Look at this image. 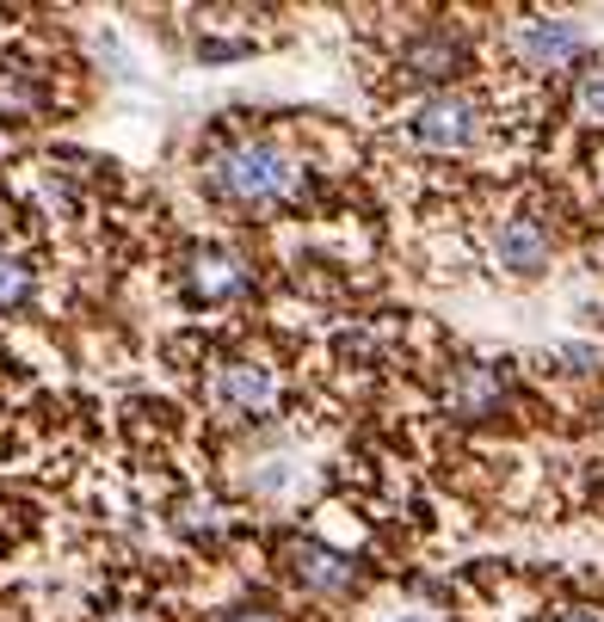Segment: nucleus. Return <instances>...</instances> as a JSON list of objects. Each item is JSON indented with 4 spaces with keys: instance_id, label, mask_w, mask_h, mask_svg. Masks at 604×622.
<instances>
[{
    "instance_id": "nucleus-10",
    "label": "nucleus",
    "mask_w": 604,
    "mask_h": 622,
    "mask_svg": "<svg viewBox=\"0 0 604 622\" xmlns=\"http://www.w3.org/2000/svg\"><path fill=\"white\" fill-rule=\"evenodd\" d=\"M567 118H574L580 130H598L604 136V50L586 56V62L574 68V87H567Z\"/></svg>"
},
{
    "instance_id": "nucleus-12",
    "label": "nucleus",
    "mask_w": 604,
    "mask_h": 622,
    "mask_svg": "<svg viewBox=\"0 0 604 622\" xmlns=\"http://www.w3.org/2000/svg\"><path fill=\"white\" fill-rule=\"evenodd\" d=\"M222 622H284L271 604H235V610H222Z\"/></svg>"
},
{
    "instance_id": "nucleus-9",
    "label": "nucleus",
    "mask_w": 604,
    "mask_h": 622,
    "mask_svg": "<svg viewBox=\"0 0 604 622\" xmlns=\"http://www.w3.org/2000/svg\"><path fill=\"white\" fill-rule=\"evenodd\" d=\"M38 290H43L38 253H31L19 235H0V315H26V308H38Z\"/></svg>"
},
{
    "instance_id": "nucleus-14",
    "label": "nucleus",
    "mask_w": 604,
    "mask_h": 622,
    "mask_svg": "<svg viewBox=\"0 0 604 622\" xmlns=\"http://www.w3.org/2000/svg\"><path fill=\"white\" fill-rule=\"evenodd\" d=\"M402 622H426V616H402Z\"/></svg>"
},
{
    "instance_id": "nucleus-7",
    "label": "nucleus",
    "mask_w": 604,
    "mask_h": 622,
    "mask_svg": "<svg viewBox=\"0 0 604 622\" xmlns=\"http://www.w3.org/2000/svg\"><path fill=\"white\" fill-rule=\"evenodd\" d=\"M284 573L315 598H351L358 592V561L327 549V543H290L284 549Z\"/></svg>"
},
{
    "instance_id": "nucleus-3",
    "label": "nucleus",
    "mask_w": 604,
    "mask_h": 622,
    "mask_svg": "<svg viewBox=\"0 0 604 622\" xmlns=\"http://www.w3.org/2000/svg\"><path fill=\"white\" fill-rule=\"evenodd\" d=\"M402 136H407V148H419L432 160L469 155L487 136V106L469 87H438V93H419L402 106Z\"/></svg>"
},
{
    "instance_id": "nucleus-2",
    "label": "nucleus",
    "mask_w": 604,
    "mask_h": 622,
    "mask_svg": "<svg viewBox=\"0 0 604 622\" xmlns=\"http://www.w3.org/2000/svg\"><path fill=\"white\" fill-rule=\"evenodd\" d=\"M198 395L222 425H271L284 413L290 383L266 352H216L210 371L198 376Z\"/></svg>"
},
{
    "instance_id": "nucleus-4",
    "label": "nucleus",
    "mask_w": 604,
    "mask_h": 622,
    "mask_svg": "<svg viewBox=\"0 0 604 622\" xmlns=\"http://www.w3.org/2000/svg\"><path fill=\"white\" fill-rule=\"evenodd\" d=\"M179 290H186L191 308H229L254 290V259L222 247V240L186 247V259H179Z\"/></svg>"
},
{
    "instance_id": "nucleus-5",
    "label": "nucleus",
    "mask_w": 604,
    "mask_h": 622,
    "mask_svg": "<svg viewBox=\"0 0 604 622\" xmlns=\"http://www.w3.org/2000/svg\"><path fill=\"white\" fill-rule=\"evenodd\" d=\"M482 253H487V265H494V278H506V284H531V278H543V271H549L555 235H549V223H543V216H531V210H506L494 228H487Z\"/></svg>"
},
{
    "instance_id": "nucleus-1",
    "label": "nucleus",
    "mask_w": 604,
    "mask_h": 622,
    "mask_svg": "<svg viewBox=\"0 0 604 622\" xmlns=\"http://www.w3.org/2000/svg\"><path fill=\"white\" fill-rule=\"evenodd\" d=\"M198 179L222 210L271 216V210L303 204V191H309V160L271 130H229L204 148Z\"/></svg>"
},
{
    "instance_id": "nucleus-11",
    "label": "nucleus",
    "mask_w": 604,
    "mask_h": 622,
    "mask_svg": "<svg viewBox=\"0 0 604 622\" xmlns=\"http://www.w3.org/2000/svg\"><path fill=\"white\" fill-rule=\"evenodd\" d=\"M537 622H604V610L598 604H555V610H543Z\"/></svg>"
},
{
    "instance_id": "nucleus-13",
    "label": "nucleus",
    "mask_w": 604,
    "mask_h": 622,
    "mask_svg": "<svg viewBox=\"0 0 604 622\" xmlns=\"http://www.w3.org/2000/svg\"><path fill=\"white\" fill-rule=\"evenodd\" d=\"M99 622H148L142 610H111V616H99Z\"/></svg>"
},
{
    "instance_id": "nucleus-6",
    "label": "nucleus",
    "mask_w": 604,
    "mask_h": 622,
    "mask_svg": "<svg viewBox=\"0 0 604 622\" xmlns=\"http://www.w3.org/2000/svg\"><path fill=\"white\" fill-rule=\"evenodd\" d=\"M506 50L531 75H562L580 56V26L574 19H549V13H518L506 26Z\"/></svg>"
},
{
    "instance_id": "nucleus-8",
    "label": "nucleus",
    "mask_w": 604,
    "mask_h": 622,
    "mask_svg": "<svg viewBox=\"0 0 604 622\" xmlns=\"http://www.w3.org/2000/svg\"><path fill=\"white\" fill-rule=\"evenodd\" d=\"M56 111V87L43 68L0 56V124H43Z\"/></svg>"
}]
</instances>
